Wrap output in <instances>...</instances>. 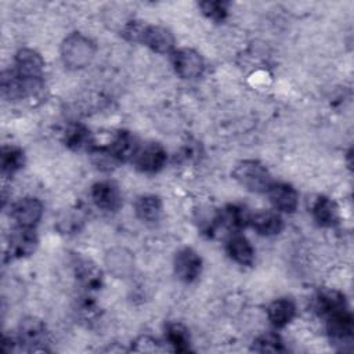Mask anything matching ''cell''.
Here are the masks:
<instances>
[{"mask_svg":"<svg viewBox=\"0 0 354 354\" xmlns=\"http://www.w3.org/2000/svg\"><path fill=\"white\" fill-rule=\"evenodd\" d=\"M174 270L181 281L192 282L201 274L202 260L195 250L191 248H184L177 252L174 257Z\"/></svg>","mask_w":354,"mask_h":354,"instance_id":"7","label":"cell"},{"mask_svg":"<svg viewBox=\"0 0 354 354\" xmlns=\"http://www.w3.org/2000/svg\"><path fill=\"white\" fill-rule=\"evenodd\" d=\"M44 61L32 48H22L15 55V72L25 80H40Z\"/></svg>","mask_w":354,"mask_h":354,"instance_id":"5","label":"cell"},{"mask_svg":"<svg viewBox=\"0 0 354 354\" xmlns=\"http://www.w3.org/2000/svg\"><path fill=\"white\" fill-rule=\"evenodd\" d=\"M94 53V43L82 33L69 35L61 46L64 64L71 69H80L87 66L91 62Z\"/></svg>","mask_w":354,"mask_h":354,"instance_id":"1","label":"cell"},{"mask_svg":"<svg viewBox=\"0 0 354 354\" xmlns=\"http://www.w3.org/2000/svg\"><path fill=\"white\" fill-rule=\"evenodd\" d=\"M24 152L17 147H3L1 149V171L6 176H12L24 166Z\"/></svg>","mask_w":354,"mask_h":354,"instance_id":"25","label":"cell"},{"mask_svg":"<svg viewBox=\"0 0 354 354\" xmlns=\"http://www.w3.org/2000/svg\"><path fill=\"white\" fill-rule=\"evenodd\" d=\"M214 221V225L217 227H221L228 231H236L249 223V216L246 214L243 207L230 205L218 213Z\"/></svg>","mask_w":354,"mask_h":354,"instance_id":"18","label":"cell"},{"mask_svg":"<svg viewBox=\"0 0 354 354\" xmlns=\"http://www.w3.org/2000/svg\"><path fill=\"white\" fill-rule=\"evenodd\" d=\"M315 308L321 315L328 318L329 315L339 313L342 310H346L347 307H346L344 296L342 293L335 290H326L317 296Z\"/></svg>","mask_w":354,"mask_h":354,"instance_id":"22","label":"cell"},{"mask_svg":"<svg viewBox=\"0 0 354 354\" xmlns=\"http://www.w3.org/2000/svg\"><path fill=\"white\" fill-rule=\"evenodd\" d=\"M91 198L94 203L102 210H116L122 203L119 188L112 181H100L91 188Z\"/></svg>","mask_w":354,"mask_h":354,"instance_id":"12","label":"cell"},{"mask_svg":"<svg viewBox=\"0 0 354 354\" xmlns=\"http://www.w3.org/2000/svg\"><path fill=\"white\" fill-rule=\"evenodd\" d=\"M171 64L177 75L184 79L198 77L205 68L201 54L192 48H180L173 51Z\"/></svg>","mask_w":354,"mask_h":354,"instance_id":"3","label":"cell"},{"mask_svg":"<svg viewBox=\"0 0 354 354\" xmlns=\"http://www.w3.org/2000/svg\"><path fill=\"white\" fill-rule=\"evenodd\" d=\"M166 158V151L160 144L149 142L138 148L134 156V165L144 173H155L163 167Z\"/></svg>","mask_w":354,"mask_h":354,"instance_id":"4","label":"cell"},{"mask_svg":"<svg viewBox=\"0 0 354 354\" xmlns=\"http://www.w3.org/2000/svg\"><path fill=\"white\" fill-rule=\"evenodd\" d=\"M138 144L137 140L134 138V136H131L129 131H120L113 142L111 144V147H108V149L111 151V153L113 155V158L120 163V162H126L129 159H134L137 151H138Z\"/></svg>","mask_w":354,"mask_h":354,"instance_id":"17","label":"cell"},{"mask_svg":"<svg viewBox=\"0 0 354 354\" xmlns=\"http://www.w3.org/2000/svg\"><path fill=\"white\" fill-rule=\"evenodd\" d=\"M136 214L145 223H155L162 214V202L155 195L140 196L134 203Z\"/></svg>","mask_w":354,"mask_h":354,"instance_id":"21","label":"cell"},{"mask_svg":"<svg viewBox=\"0 0 354 354\" xmlns=\"http://www.w3.org/2000/svg\"><path fill=\"white\" fill-rule=\"evenodd\" d=\"M235 180L252 192H263L270 188L271 176L264 165L257 160H243L234 170Z\"/></svg>","mask_w":354,"mask_h":354,"instance_id":"2","label":"cell"},{"mask_svg":"<svg viewBox=\"0 0 354 354\" xmlns=\"http://www.w3.org/2000/svg\"><path fill=\"white\" fill-rule=\"evenodd\" d=\"M249 223L257 231V234L266 236L279 234L283 228V220L281 218V216L270 210L256 213L254 216L249 217Z\"/></svg>","mask_w":354,"mask_h":354,"instance_id":"19","label":"cell"},{"mask_svg":"<svg viewBox=\"0 0 354 354\" xmlns=\"http://www.w3.org/2000/svg\"><path fill=\"white\" fill-rule=\"evenodd\" d=\"M166 340L173 350L184 353L189 350V335L184 325L173 322L166 328Z\"/></svg>","mask_w":354,"mask_h":354,"instance_id":"23","label":"cell"},{"mask_svg":"<svg viewBox=\"0 0 354 354\" xmlns=\"http://www.w3.org/2000/svg\"><path fill=\"white\" fill-rule=\"evenodd\" d=\"M90 142H91V136H90V131L84 126L72 124L66 129L65 144L69 148H72L75 151L84 149V148L90 147Z\"/></svg>","mask_w":354,"mask_h":354,"instance_id":"26","label":"cell"},{"mask_svg":"<svg viewBox=\"0 0 354 354\" xmlns=\"http://www.w3.org/2000/svg\"><path fill=\"white\" fill-rule=\"evenodd\" d=\"M328 333L335 344H350L353 339V317L346 310L335 313L328 318Z\"/></svg>","mask_w":354,"mask_h":354,"instance_id":"6","label":"cell"},{"mask_svg":"<svg viewBox=\"0 0 354 354\" xmlns=\"http://www.w3.org/2000/svg\"><path fill=\"white\" fill-rule=\"evenodd\" d=\"M156 340H153L149 336H141L138 340H136V351H145V353H151V351H156L158 346H156Z\"/></svg>","mask_w":354,"mask_h":354,"instance_id":"29","label":"cell"},{"mask_svg":"<svg viewBox=\"0 0 354 354\" xmlns=\"http://www.w3.org/2000/svg\"><path fill=\"white\" fill-rule=\"evenodd\" d=\"M37 246V236L29 227L18 225L10 234L8 249L14 257H25L35 252Z\"/></svg>","mask_w":354,"mask_h":354,"instance_id":"9","label":"cell"},{"mask_svg":"<svg viewBox=\"0 0 354 354\" xmlns=\"http://www.w3.org/2000/svg\"><path fill=\"white\" fill-rule=\"evenodd\" d=\"M296 314V306L290 299L282 297L274 300L267 310V315L270 322L277 328H283L288 325Z\"/></svg>","mask_w":354,"mask_h":354,"instance_id":"15","label":"cell"},{"mask_svg":"<svg viewBox=\"0 0 354 354\" xmlns=\"http://www.w3.org/2000/svg\"><path fill=\"white\" fill-rule=\"evenodd\" d=\"M105 266L118 278H127L134 270L133 253L124 248H113L105 254Z\"/></svg>","mask_w":354,"mask_h":354,"instance_id":"11","label":"cell"},{"mask_svg":"<svg viewBox=\"0 0 354 354\" xmlns=\"http://www.w3.org/2000/svg\"><path fill=\"white\" fill-rule=\"evenodd\" d=\"M253 348L259 353H279L283 351V344L278 335L268 332L257 337V340L253 344Z\"/></svg>","mask_w":354,"mask_h":354,"instance_id":"27","label":"cell"},{"mask_svg":"<svg viewBox=\"0 0 354 354\" xmlns=\"http://www.w3.org/2000/svg\"><path fill=\"white\" fill-rule=\"evenodd\" d=\"M311 213L314 220L321 225V227H332L336 224L339 218V212L336 203L326 198V196H319L315 199L311 207Z\"/></svg>","mask_w":354,"mask_h":354,"instance_id":"20","label":"cell"},{"mask_svg":"<svg viewBox=\"0 0 354 354\" xmlns=\"http://www.w3.org/2000/svg\"><path fill=\"white\" fill-rule=\"evenodd\" d=\"M267 192L270 202L274 205L275 209L285 213H293L296 210L299 205V195L292 185L285 183L271 184Z\"/></svg>","mask_w":354,"mask_h":354,"instance_id":"10","label":"cell"},{"mask_svg":"<svg viewBox=\"0 0 354 354\" xmlns=\"http://www.w3.org/2000/svg\"><path fill=\"white\" fill-rule=\"evenodd\" d=\"M79 221H80V218L76 217L75 214H65L59 220V225H64L62 231H71V230H76L77 228Z\"/></svg>","mask_w":354,"mask_h":354,"instance_id":"30","label":"cell"},{"mask_svg":"<svg viewBox=\"0 0 354 354\" xmlns=\"http://www.w3.org/2000/svg\"><path fill=\"white\" fill-rule=\"evenodd\" d=\"M199 7L207 18L217 22L223 21L228 12V4L225 1H202Z\"/></svg>","mask_w":354,"mask_h":354,"instance_id":"28","label":"cell"},{"mask_svg":"<svg viewBox=\"0 0 354 354\" xmlns=\"http://www.w3.org/2000/svg\"><path fill=\"white\" fill-rule=\"evenodd\" d=\"M12 217L21 227H35L43 214V205L37 198L26 196L12 206Z\"/></svg>","mask_w":354,"mask_h":354,"instance_id":"8","label":"cell"},{"mask_svg":"<svg viewBox=\"0 0 354 354\" xmlns=\"http://www.w3.org/2000/svg\"><path fill=\"white\" fill-rule=\"evenodd\" d=\"M46 340V325L41 319L35 317H26L19 324V342L25 343L35 350L37 346Z\"/></svg>","mask_w":354,"mask_h":354,"instance_id":"14","label":"cell"},{"mask_svg":"<svg viewBox=\"0 0 354 354\" xmlns=\"http://www.w3.org/2000/svg\"><path fill=\"white\" fill-rule=\"evenodd\" d=\"M227 252L232 260L242 266H250L254 260V249L250 242L238 234H232L227 242Z\"/></svg>","mask_w":354,"mask_h":354,"instance_id":"16","label":"cell"},{"mask_svg":"<svg viewBox=\"0 0 354 354\" xmlns=\"http://www.w3.org/2000/svg\"><path fill=\"white\" fill-rule=\"evenodd\" d=\"M76 275L80 283L87 289H98L101 286V271L91 261H80L76 267Z\"/></svg>","mask_w":354,"mask_h":354,"instance_id":"24","label":"cell"},{"mask_svg":"<svg viewBox=\"0 0 354 354\" xmlns=\"http://www.w3.org/2000/svg\"><path fill=\"white\" fill-rule=\"evenodd\" d=\"M141 41L159 54L170 53L174 47L173 35L162 26H145Z\"/></svg>","mask_w":354,"mask_h":354,"instance_id":"13","label":"cell"}]
</instances>
